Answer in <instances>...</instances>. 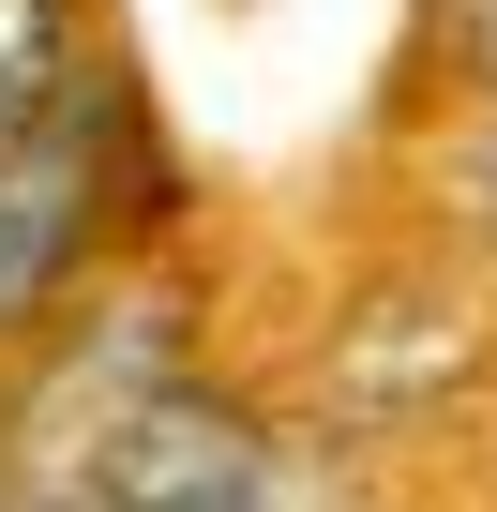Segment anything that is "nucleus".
Here are the masks:
<instances>
[{
	"instance_id": "obj_3",
	"label": "nucleus",
	"mask_w": 497,
	"mask_h": 512,
	"mask_svg": "<svg viewBox=\"0 0 497 512\" xmlns=\"http://www.w3.org/2000/svg\"><path fill=\"white\" fill-rule=\"evenodd\" d=\"M437 61H452V76L497 106V0H437Z\"/></svg>"
},
{
	"instance_id": "obj_2",
	"label": "nucleus",
	"mask_w": 497,
	"mask_h": 512,
	"mask_svg": "<svg viewBox=\"0 0 497 512\" xmlns=\"http://www.w3.org/2000/svg\"><path fill=\"white\" fill-rule=\"evenodd\" d=\"M106 76H91V31L76 0H0V166H16L46 121H76Z\"/></svg>"
},
{
	"instance_id": "obj_1",
	"label": "nucleus",
	"mask_w": 497,
	"mask_h": 512,
	"mask_svg": "<svg viewBox=\"0 0 497 512\" xmlns=\"http://www.w3.org/2000/svg\"><path fill=\"white\" fill-rule=\"evenodd\" d=\"M61 467L91 482V512H302V452L241 392H196V377L121 392Z\"/></svg>"
},
{
	"instance_id": "obj_4",
	"label": "nucleus",
	"mask_w": 497,
	"mask_h": 512,
	"mask_svg": "<svg viewBox=\"0 0 497 512\" xmlns=\"http://www.w3.org/2000/svg\"><path fill=\"white\" fill-rule=\"evenodd\" d=\"M16 512H91V482L76 467H16Z\"/></svg>"
},
{
	"instance_id": "obj_5",
	"label": "nucleus",
	"mask_w": 497,
	"mask_h": 512,
	"mask_svg": "<svg viewBox=\"0 0 497 512\" xmlns=\"http://www.w3.org/2000/svg\"><path fill=\"white\" fill-rule=\"evenodd\" d=\"M0 512H16V467H0Z\"/></svg>"
}]
</instances>
